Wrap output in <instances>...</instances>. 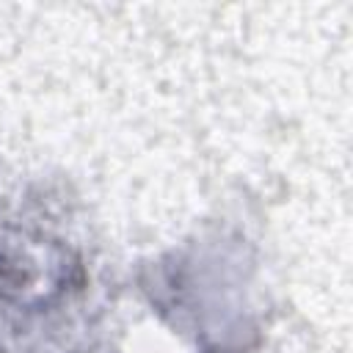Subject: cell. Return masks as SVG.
I'll use <instances>...</instances> for the list:
<instances>
[{"label": "cell", "mask_w": 353, "mask_h": 353, "mask_svg": "<svg viewBox=\"0 0 353 353\" xmlns=\"http://www.w3.org/2000/svg\"><path fill=\"white\" fill-rule=\"evenodd\" d=\"M19 237L0 232V309L6 312H33L47 301L58 298L66 287V273H39V259L30 245L19 254Z\"/></svg>", "instance_id": "cell-1"}]
</instances>
